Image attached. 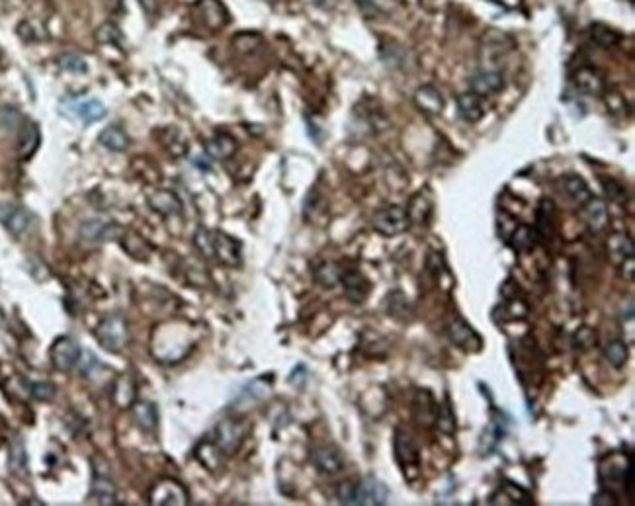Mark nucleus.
Wrapping results in <instances>:
<instances>
[{
    "mask_svg": "<svg viewBox=\"0 0 635 506\" xmlns=\"http://www.w3.org/2000/svg\"><path fill=\"white\" fill-rule=\"evenodd\" d=\"M194 245L204 259L217 260L227 268H238L243 262V250L237 238L229 237L223 231H209L199 227L194 235Z\"/></svg>",
    "mask_w": 635,
    "mask_h": 506,
    "instance_id": "f257e3e1",
    "label": "nucleus"
},
{
    "mask_svg": "<svg viewBox=\"0 0 635 506\" xmlns=\"http://www.w3.org/2000/svg\"><path fill=\"white\" fill-rule=\"evenodd\" d=\"M59 114L63 118L77 119V121H82L84 125H89V123L106 118L108 112H106V106L96 98L69 96V98H63L59 102Z\"/></svg>",
    "mask_w": 635,
    "mask_h": 506,
    "instance_id": "f03ea898",
    "label": "nucleus"
},
{
    "mask_svg": "<svg viewBox=\"0 0 635 506\" xmlns=\"http://www.w3.org/2000/svg\"><path fill=\"white\" fill-rule=\"evenodd\" d=\"M100 346L108 352H121L130 342V327L121 315H108L96 328Z\"/></svg>",
    "mask_w": 635,
    "mask_h": 506,
    "instance_id": "7ed1b4c3",
    "label": "nucleus"
},
{
    "mask_svg": "<svg viewBox=\"0 0 635 506\" xmlns=\"http://www.w3.org/2000/svg\"><path fill=\"white\" fill-rule=\"evenodd\" d=\"M92 467H94V475H92V486H90V500L96 505H116L118 491H116L114 479L109 473V466L102 457H94Z\"/></svg>",
    "mask_w": 635,
    "mask_h": 506,
    "instance_id": "20e7f679",
    "label": "nucleus"
},
{
    "mask_svg": "<svg viewBox=\"0 0 635 506\" xmlns=\"http://www.w3.org/2000/svg\"><path fill=\"white\" fill-rule=\"evenodd\" d=\"M411 227L407 209L401 206H388L374 215V229L383 237H397Z\"/></svg>",
    "mask_w": 635,
    "mask_h": 506,
    "instance_id": "39448f33",
    "label": "nucleus"
},
{
    "mask_svg": "<svg viewBox=\"0 0 635 506\" xmlns=\"http://www.w3.org/2000/svg\"><path fill=\"white\" fill-rule=\"evenodd\" d=\"M393 446H395V457H397V463L403 467L405 475L408 479H415L418 475V469H420V452H418L417 442L413 440V436L397 428L395 430V440H393Z\"/></svg>",
    "mask_w": 635,
    "mask_h": 506,
    "instance_id": "423d86ee",
    "label": "nucleus"
},
{
    "mask_svg": "<svg viewBox=\"0 0 635 506\" xmlns=\"http://www.w3.org/2000/svg\"><path fill=\"white\" fill-rule=\"evenodd\" d=\"M149 503L155 506H186L190 503V495L178 481L162 479L151 489Z\"/></svg>",
    "mask_w": 635,
    "mask_h": 506,
    "instance_id": "0eeeda50",
    "label": "nucleus"
},
{
    "mask_svg": "<svg viewBox=\"0 0 635 506\" xmlns=\"http://www.w3.org/2000/svg\"><path fill=\"white\" fill-rule=\"evenodd\" d=\"M0 223L12 237L20 238L30 231L33 215L26 208L16 204H0Z\"/></svg>",
    "mask_w": 635,
    "mask_h": 506,
    "instance_id": "6e6552de",
    "label": "nucleus"
},
{
    "mask_svg": "<svg viewBox=\"0 0 635 506\" xmlns=\"http://www.w3.org/2000/svg\"><path fill=\"white\" fill-rule=\"evenodd\" d=\"M51 364L55 366V369H59L63 374L72 371L80 360V346L77 344V340H72L69 337H61L53 342V346L49 350Z\"/></svg>",
    "mask_w": 635,
    "mask_h": 506,
    "instance_id": "1a4fd4ad",
    "label": "nucleus"
},
{
    "mask_svg": "<svg viewBox=\"0 0 635 506\" xmlns=\"http://www.w3.org/2000/svg\"><path fill=\"white\" fill-rule=\"evenodd\" d=\"M213 442L217 447L225 454V456H233L237 454L238 447L245 442V427L237 422V420H221L215 427V438Z\"/></svg>",
    "mask_w": 635,
    "mask_h": 506,
    "instance_id": "9d476101",
    "label": "nucleus"
},
{
    "mask_svg": "<svg viewBox=\"0 0 635 506\" xmlns=\"http://www.w3.org/2000/svg\"><path fill=\"white\" fill-rule=\"evenodd\" d=\"M196 14L199 22L211 31H217L229 24V10L221 0H198Z\"/></svg>",
    "mask_w": 635,
    "mask_h": 506,
    "instance_id": "9b49d317",
    "label": "nucleus"
},
{
    "mask_svg": "<svg viewBox=\"0 0 635 506\" xmlns=\"http://www.w3.org/2000/svg\"><path fill=\"white\" fill-rule=\"evenodd\" d=\"M447 335L452 338V342L459 346L466 352H479L483 348V338L479 337L475 328L471 327L469 323H466L464 319H454L447 327Z\"/></svg>",
    "mask_w": 635,
    "mask_h": 506,
    "instance_id": "f8f14e48",
    "label": "nucleus"
},
{
    "mask_svg": "<svg viewBox=\"0 0 635 506\" xmlns=\"http://www.w3.org/2000/svg\"><path fill=\"white\" fill-rule=\"evenodd\" d=\"M389 498V489L376 477H366L356 485L354 505H385Z\"/></svg>",
    "mask_w": 635,
    "mask_h": 506,
    "instance_id": "ddd939ff",
    "label": "nucleus"
},
{
    "mask_svg": "<svg viewBox=\"0 0 635 506\" xmlns=\"http://www.w3.org/2000/svg\"><path fill=\"white\" fill-rule=\"evenodd\" d=\"M581 215H583V221L588 225V229L592 233H600L602 229H606L608 221H610L608 206H606L602 199L595 198V196H590L586 201L581 204Z\"/></svg>",
    "mask_w": 635,
    "mask_h": 506,
    "instance_id": "4468645a",
    "label": "nucleus"
},
{
    "mask_svg": "<svg viewBox=\"0 0 635 506\" xmlns=\"http://www.w3.org/2000/svg\"><path fill=\"white\" fill-rule=\"evenodd\" d=\"M469 86H471V92H475L477 96H481V98L491 96V94H496V92L505 89V77L498 70H479L471 77Z\"/></svg>",
    "mask_w": 635,
    "mask_h": 506,
    "instance_id": "2eb2a0df",
    "label": "nucleus"
},
{
    "mask_svg": "<svg viewBox=\"0 0 635 506\" xmlns=\"http://www.w3.org/2000/svg\"><path fill=\"white\" fill-rule=\"evenodd\" d=\"M147 204H149V208L155 213H159L162 217H174V215L182 213V201L170 190H155V192H151L149 198H147Z\"/></svg>",
    "mask_w": 635,
    "mask_h": 506,
    "instance_id": "dca6fc26",
    "label": "nucleus"
},
{
    "mask_svg": "<svg viewBox=\"0 0 635 506\" xmlns=\"http://www.w3.org/2000/svg\"><path fill=\"white\" fill-rule=\"evenodd\" d=\"M634 463L632 457H625L622 454H610L606 456L600 466H598V477L602 483H615V481H622L627 471V467Z\"/></svg>",
    "mask_w": 635,
    "mask_h": 506,
    "instance_id": "f3484780",
    "label": "nucleus"
},
{
    "mask_svg": "<svg viewBox=\"0 0 635 506\" xmlns=\"http://www.w3.org/2000/svg\"><path fill=\"white\" fill-rule=\"evenodd\" d=\"M311 461L323 475H338L344 469V459L335 447H317L311 456Z\"/></svg>",
    "mask_w": 635,
    "mask_h": 506,
    "instance_id": "a211bd4d",
    "label": "nucleus"
},
{
    "mask_svg": "<svg viewBox=\"0 0 635 506\" xmlns=\"http://www.w3.org/2000/svg\"><path fill=\"white\" fill-rule=\"evenodd\" d=\"M573 82H575L576 89L581 90L583 94H588V96H600L606 86L602 72L595 67H581L575 72Z\"/></svg>",
    "mask_w": 635,
    "mask_h": 506,
    "instance_id": "6ab92c4d",
    "label": "nucleus"
},
{
    "mask_svg": "<svg viewBox=\"0 0 635 506\" xmlns=\"http://www.w3.org/2000/svg\"><path fill=\"white\" fill-rule=\"evenodd\" d=\"M340 284H342V288H344V293L348 296L350 301H356V303H362L364 299L367 298V293H369V282H367L360 272L356 270H344L342 274H340Z\"/></svg>",
    "mask_w": 635,
    "mask_h": 506,
    "instance_id": "aec40b11",
    "label": "nucleus"
},
{
    "mask_svg": "<svg viewBox=\"0 0 635 506\" xmlns=\"http://www.w3.org/2000/svg\"><path fill=\"white\" fill-rule=\"evenodd\" d=\"M131 413H133L135 424H137L143 432H147V434L157 432V428H159V411H157V405H155V403H149V401H135V403L131 405Z\"/></svg>",
    "mask_w": 635,
    "mask_h": 506,
    "instance_id": "412c9836",
    "label": "nucleus"
},
{
    "mask_svg": "<svg viewBox=\"0 0 635 506\" xmlns=\"http://www.w3.org/2000/svg\"><path fill=\"white\" fill-rule=\"evenodd\" d=\"M80 235L89 243H104L109 238L119 237V227L116 223H108L102 219H90L80 227Z\"/></svg>",
    "mask_w": 635,
    "mask_h": 506,
    "instance_id": "4be33fe9",
    "label": "nucleus"
},
{
    "mask_svg": "<svg viewBox=\"0 0 635 506\" xmlns=\"http://www.w3.org/2000/svg\"><path fill=\"white\" fill-rule=\"evenodd\" d=\"M238 149L237 139L229 133H215L211 139L206 143V155L211 160H227L231 159Z\"/></svg>",
    "mask_w": 635,
    "mask_h": 506,
    "instance_id": "5701e85b",
    "label": "nucleus"
},
{
    "mask_svg": "<svg viewBox=\"0 0 635 506\" xmlns=\"http://www.w3.org/2000/svg\"><path fill=\"white\" fill-rule=\"evenodd\" d=\"M415 104H417L420 112L430 114V116H438V114H442V109L446 106V100L440 94V90H438L436 86L424 84V86H420V89L417 90V94H415Z\"/></svg>",
    "mask_w": 635,
    "mask_h": 506,
    "instance_id": "b1692460",
    "label": "nucleus"
},
{
    "mask_svg": "<svg viewBox=\"0 0 635 506\" xmlns=\"http://www.w3.org/2000/svg\"><path fill=\"white\" fill-rule=\"evenodd\" d=\"M135 395H137V383L135 377L131 374H121L114 383V391H112V399L119 408H131L135 403Z\"/></svg>",
    "mask_w": 635,
    "mask_h": 506,
    "instance_id": "393cba45",
    "label": "nucleus"
},
{
    "mask_svg": "<svg viewBox=\"0 0 635 506\" xmlns=\"http://www.w3.org/2000/svg\"><path fill=\"white\" fill-rule=\"evenodd\" d=\"M606 248H608V256H610V260H612L614 264H618V266H620L624 260L634 259L635 254L634 240L627 237L625 233H614V235H610L608 240H606Z\"/></svg>",
    "mask_w": 635,
    "mask_h": 506,
    "instance_id": "a878e982",
    "label": "nucleus"
},
{
    "mask_svg": "<svg viewBox=\"0 0 635 506\" xmlns=\"http://www.w3.org/2000/svg\"><path fill=\"white\" fill-rule=\"evenodd\" d=\"M432 198L428 196V192H418L415 194L411 201H408L407 209L408 219H411V225H427L428 219L432 215Z\"/></svg>",
    "mask_w": 635,
    "mask_h": 506,
    "instance_id": "bb28decb",
    "label": "nucleus"
},
{
    "mask_svg": "<svg viewBox=\"0 0 635 506\" xmlns=\"http://www.w3.org/2000/svg\"><path fill=\"white\" fill-rule=\"evenodd\" d=\"M270 393V379L262 377V379H254L250 381L247 388L238 393V397L235 399V405L237 408H248L250 405L259 403L262 399L268 397Z\"/></svg>",
    "mask_w": 635,
    "mask_h": 506,
    "instance_id": "cd10ccee",
    "label": "nucleus"
},
{
    "mask_svg": "<svg viewBox=\"0 0 635 506\" xmlns=\"http://www.w3.org/2000/svg\"><path fill=\"white\" fill-rule=\"evenodd\" d=\"M20 135H18V155L22 159H30L40 147V128L33 121H22Z\"/></svg>",
    "mask_w": 635,
    "mask_h": 506,
    "instance_id": "c85d7f7f",
    "label": "nucleus"
},
{
    "mask_svg": "<svg viewBox=\"0 0 635 506\" xmlns=\"http://www.w3.org/2000/svg\"><path fill=\"white\" fill-rule=\"evenodd\" d=\"M436 411L438 405L434 397L430 395V391L427 389H418L417 395H415V401H413V413H415V418H417L420 424H432L434 422V418H436Z\"/></svg>",
    "mask_w": 635,
    "mask_h": 506,
    "instance_id": "c756f323",
    "label": "nucleus"
},
{
    "mask_svg": "<svg viewBox=\"0 0 635 506\" xmlns=\"http://www.w3.org/2000/svg\"><path fill=\"white\" fill-rule=\"evenodd\" d=\"M457 114L459 118L467 121V123H477L479 119L485 116V108L481 96H477L475 92H466L457 98Z\"/></svg>",
    "mask_w": 635,
    "mask_h": 506,
    "instance_id": "7c9ffc66",
    "label": "nucleus"
},
{
    "mask_svg": "<svg viewBox=\"0 0 635 506\" xmlns=\"http://www.w3.org/2000/svg\"><path fill=\"white\" fill-rule=\"evenodd\" d=\"M559 186H561V192L565 194L567 198L573 199L576 206H581L583 201H586V199L592 196L585 178H581L579 174H565V176H561L559 178Z\"/></svg>",
    "mask_w": 635,
    "mask_h": 506,
    "instance_id": "2f4dec72",
    "label": "nucleus"
},
{
    "mask_svg": "<svg viewBox=\"0 0 635 506\" xmlns=\"http://www.w3.org/2000/svg\"><path fill=\"white\" fill-rule=\"evenodd\" d=\"M537 238L540 237H537L536 229L528 227V225H517L510 231V235L506 237V243L517 252H530L532 248L536 247Z\"/></svg>",
    "mask_w": 635,
    "mask_h": 506,
    "instance_id": "473e14b6",
    "label": "nucleus"
},
{
    "mask_svg": "<svg viewBox=\"0 0 635 506\" xmlns=\"http://www.w3.org/2000/svg\"><path fill=\"white\" fill-rule=\"evenodd\" d=\"M98 141L102 147L114 151V153H123L130 149V137L119 125H108L100 131Z\"/></svg>",
    "mask_w": 635,
    "mask_h": 506,
    "instance_id": "72a5a7b5",
    "label": "nucleus"
},
{
    "mask_svg": "<svg viewBox=\"0 0 635 506\" xmlns=\"http://www.w3.org/2000/svg\"><path fill=\"white\" fill-rule=\"evenodd\" d=\"M8 469L10 473L18 477H28V452H26V444L20 436L12 440L10 452H8Z\"/></svg>",
    "mask_w": 635,
    "mask_h": 506,
    "instance_id": "f704fd0d",
    "label": "nucleus"
},
{
    "mask_svg": "<svg viewBox=\"0 0 635 506\" xmlns=\"http://www.w3.org/2000/svg\"><path fill=\"white\" fill-rule=\"evenodd\" d=\"M556 219V206L551 199H542L536 211V233L540 238L549 237L553 233V221Z\"/></svg>",
    "mask_w": 635,
    "mask_h": 506,
    "instance_id": "c9c22d12",
    "label": "nucleus"
},
{
    "mask_svg": "<svg viewBox=\"0 0 635 506\" xmlns=\"http://www.w3.org/2000/svg\"><path fill=\"white\" fill-rule=\"evenodd\" d=\"M225 456L221 450L217 447L215 442H209V440H204L198 447H196V459H198L201 466L209 469V471H217L219 467H221V457Z\"/></svg>",
    "mask_w": 635,
    "mask_h": 506,
    "instance_id": "e433bc0d",
    "label": "nucleus"
},
{
    "mask_svg": "<svg viewBox=\"0 0 635 506\" xmlns=\"http://www.w3.org/2000/svg\"><path fill=\"white\" fill-rule=\"evenodd\" d=\"M590 38L595 41L596 45H600L602 49H610V47H614L615 43H620V33L615 30H612L610 26H606V24H592L590 26Z\"/></svg>",
    "mask_w": 635,
    "mask_h": 506,
    "instance_id": "4c0bfd02",
    "label": "nucleus"
},
{
    "mask_svg": "<svg viewBox=\"0 0 635 506\" xmlns=\"http://www.w3.org/2000/svg\"><path fill=\"white\" fill-rule=\"evenodd\" d=\"M434 422H436L438 430H440L442 434H446V436H452V434L456 432V415H454V411H452V405H450V399L447 397L444 399L442 405H438Z\"/></svg>",
    "mask_w": 635,
    "mask_h": 506,
    "instance_id": "58836bf2",
    "label": "nucleus"
},
{
    "mask_svg": "<svg viewBox=\"0 0 635 506\" xmlns=\"http://www.w3.org/2000/svg\"><path fill=\"white\" fill-rule=\"evenodd\" d=\"M604 356L608 360L610 366H614L615 369H622L627 364V358H629V350L625 346L624 340H612L608 342L604 348Z\"/></svg>",
    "mask_w": 635,
    "mask_h": 506,
    "instance_id": "ea45409f",
    "label": "nucleus"
},
{
    "mask_svg": "<svg viewBox=\"0 0 635 506\" xmlns=\"http://www.w3.org/2000/svg\"><path fill=\"white\" fill-rule=\"evenodd\" d=\"M340 274H342V270L338 268L335 262H321L319 266H315V279L323 288H335L340 282Z\"/></svg>",
    "mask_w": 635,
    "mask_h": 506,
    "instance_id": "a19ab883",
    "label": "nucleus"
},
{
    "mask_svg": "<svg viewBox=\"0 0 635 506\" xmlns=\"http://www.w3.org/2000/svg\"><path fill=\"white\" fill-rule=\"evenodd\" d=\"M385 307H388L389 317L399 319V321H407L408 313H411L407 298H405L401 291H393V293H389L388 299H385Z\"/></svg>",
    "mask_w": 635,
    "mask_h": 506,
    "instance_id": "79ce46f5",
    "label": "nucleus"
},
{
    "mask_svg": "<svg viewBox=\"0 0 635 506\" xmlns=\"http://www.w3.org/2000/svg\"><path fill=\"white\" fill-rule=\"evenodd\" d=\"M496 311H500V321H522L528 317V307L522 299H506V303L503 307H498Z\"/></svg>",
    "mask_w": 635,
    "mask_h": 506,
    "instance_id": "37998d69",
    "label": "nucleus"
},
{
    "mask_svg": "<svg viewBox=\"0 0 635 506\" xmlns=\"http://www.w3.org/2000/svg\"><path fill=\"white\" fill-rule=\"evenodd\" d=\"M96 40L98 43H104V45H116V47H121L123 45V33L119 30L116 24H104V26H100L98 31H96Z\"/></svg>",
    "mask_w": 635,
    "mask_h": 506,
    "instance_id": "c03bdc74",
    "label": "nucleus"
},
{
    "mask_svg": "<svg viewBox=\"0 0 635 506\" xmlns=\"http://www.w3.org/2000/svg\"><path fill=\"white\" fill-rule=\"evenodd\" d=\"M165 147L169 149V153L172 157H186V153H188V143L186 139L180 135L176 130H169L167 131V141H165Z\"/></svg>",
    "mask_w": 635,
    "mask_h": 506,
    "instance_id": "a18cd8bd",
    "label": "nucleus"
},
{
    "mask_svg": "<svg viewBox=\"0 0 635 506\" xmlns=\"http://www.w3.org/2000/svg\"><path fill=\"white\" fill-rule=\"evenodd\" d=\"M500 491H503V495H506V498L510 500V505H517V506L534 505L532 496L528 495L526 491H524V489H520L518 485H512V483H505Z\"/></svg>",
    "mask_w": 635,
    "mask_h": 506,
    "instance_id": "49530a36",
    "label": "nucleus"
},
{
    "mask_svg": "<svg viewBox=\"0 0 635 506\" xmlns=\"http://www.w3.org/2000/svg\"><path fill=\"white\" fill-rule=\"evenodd\" d=\"M602 190H604L606 198L610 199V201H614V204L624 206L625 199H627V192H625V188L620 182H615L614 178H602Z\"/></svg>",
    "mask_w": 635,
    "mask_h": 506,
    "instance_id": "de8ad7c7",
    "label": "nucleus"
},
{
    "mask_svg": "<svg viewBox=\"0 0 635 506\" xmlns=\"http://www.w3.org/2000/svg\"><path fill=\"white\" fill-rule=\"evenodd\" d=\"M427 268L434 278H440L442 274H447L446 259H444V254H442L440 250H430V252H428Z\"/></svg>",
    "mask_w": 635,
    "mask_h": 506,
    "instance_id": "09e8293b",
    "label": "nucleus"
},
{
    "mask_svg": "<svg viewBox=\"0 0 635 506\" xmlns=\"http://www.w3.org/2000/svg\"><path fill=\"white\" fill-rule=\"evenodd\" d=\"M28 391H30V395L36 399V401H43V403L55 397V385L49 383V381L30 383V385H28Z\"/></svg>",
    "mask_w": 635,
    "mask_h": 506,
    "instance_id": "8fccbe9b",
    "label": "nucleus"
},
{
    "mask_svg": "<svg viewBox=\"0 0 635 506\" xmlns=\"http://www.w3.org/2000/svg\"><path fill=\"white\" fill-rule=\"evenodd\" d=\"M59 67L63 70H69V72H86L89 65L84 63L82 57L75 55V53H67V55H61L59 57Z\"/></svg>",
    "mask_w": 635,
    "mask_h": 506,
    "instance_id": "3c124183",
    "label": "nucleus"
},
{
    "mask_svg": "<svg viewBox=\"0 0 635 506\" xmlns=\"http://www.w3.org/2000/svg\"><path fill=\"white\" fill-rule=\"evenodd\" d=\"M22 116L14 108H2L0 109V125L6 128V130H20L22 125Z\"/></svg>",
    "mask_w": 635,
    "mask_h": 506,
    "instance_id": "603ef678",
    "label": "nucleus"
},
{
    "mask_svg": "<svg viewBox=\"0 0 635 506\" xmlns=\"http://www.w3.org/2000/svg\"><path fill=\"white\" fill-rule=\"evenodd\" d=\"M354 493H356V485H354V483H350V481L340 483L337 489L338 503H342V505H354Z\"/></svg>",
    "mask_w": 635,
    "mask_h": 506,
    "instance_id": "864d4df0",
    "label": "nucleus"
},
{
    "mask_svg": "<svg viewBox=\"0 0 635 506\" xmlns=\"http://www.w3.org/2000/svg\"><path fill=\"white\" fill-rule=\"evenodd\" d=\"M595 340H596V335L592 328H588V327L579 328V332H576V342H579L581 346H585V348L590 346V344H595Z\"/></svg>",
    "mask_w": 635,
    "mask_h": 506,
    "instance_id": "5fc2aeb1",
    "label": "nucleus"
},
{
    "mask_svg": "<svg viewBox=\"0 0 635 506\" xmlns=\"http://www.w3.org/2000/svg\"><path fill=\"white\" fill-rule=\"evenodd\" d=\"M141 10L147 14V18H157L159 16V0H137Z\"/></svg>",
    "mask_w": 635,
    "mask_h": 506,
    "instance_id": "6e6d98bb",
    "label": "nucleus"
},
{
    "mask_svg": "<svg viewBox=\"0 0 635 506\" xmlns=\"http://www.w3.org/2000/svg\"><path fill=\"white\" fill-rule=\"evenodd\" d=\"M592 505L596 506H615L618 505V500H615V496L612 493H608V491H600L598 495H595L592 498Z\"/></svg>",
    "mask_w": 635,
    "mask_h": 506,
    "instance_id": "4d7b16f0",
    "label": "nucleus"
},
{
    "mask_svg": "<svg viewBox=\"0 0 635 506\" xmlns=\"http://www.w3.org/2000/svg\"><path fill=\"white\" fill-rule=\"evenodd\" d=\"M194 164L199 167L204 172H209V170H211V159H209L208 155H206V157H199V159H194Z\"/></svg>",
    "mask_w": 635,
    "mask_h": 506,
    "instance_id": "13d9d810",
    "label": "nucleus"
},
{
    "mask_svg": "<svg viewBox=\"0 0 635 506\" xmlns=\"http://www.w3.org/2000/svg\"><path fill=\"white\" fill-rule=\"evenodd\" d=\"M268 2H276V0H268Z\"/></svg>",
    "mask_w": 635,
    "mask_h": 506,
    "instance_id": "bf43d9fd",
    "label": "nucleus"
}]
</instances>
